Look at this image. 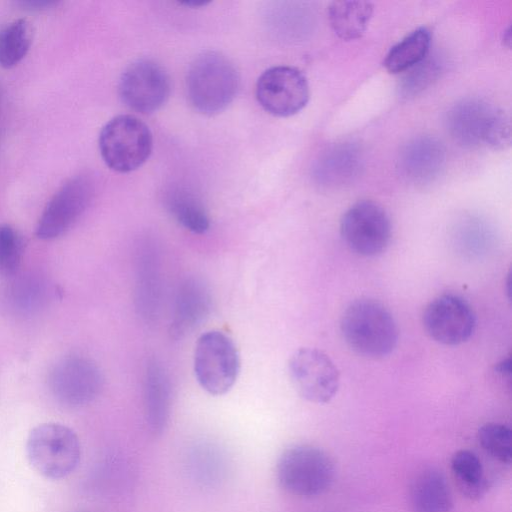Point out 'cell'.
<instances>
[{
	"label": "cell",
	"instance_id": "5bb4252c",
	"mask_svg": "<svg viewBox=\"0 0 512 512\" xmlns=\"http://www.w3.org/2000/svg\"><path fill=\"white\" fill-rule=\"evenodd\" d=\"M423 325L435 341L444 345H458L471 337L476 320L472 308L463 298L443 294L426 306Z\"/></svg>",
	"mask_w": 512,
	"mask_h": 512
},
{
	"label": "cell",
	"instance_id": "4316f807",
	"mask_svg": "<svg viewBox=\"0 0 512 512\" xmlns=\"http://www.w3.org/2000/svg\"><path fill=\"white\" fill-rule=\"evenodd\" d=\"M24 242L10 225H0V274H13L21 263Z\"/></svg>",
	"mask_w": 512,
	"mask_h": 512
},
{
	"label": "cell",
	"instance_id": "d6986e66",
	"mask_svg": "<svg viewBox=\"0 0 512 512\" xmlns=\"http://www.w3.org/2000/svg\"><path fill=\"white\" fill-rule=\"evenodd\" d=\"M143 402L149 430L161 434L169 421L172 389L169 375L157 359H150L144 372Z\"/></svg>",
	"mask_w": 512,
	"mask_h": 512
},
{
	"label": "cell",
	"instance_id": "3957f363",
	"mask_svg": "<svg viewBox=\"0 0 512 512\" xmlns=\"http://www.w3.org/2000/svg\"><path fill=\"white\" fill-rule=\"evenodd\" d=\"M447 129L459 145L466 148L505 149L510 144L511 129L507 114L480 99H465L447 114Z\"/></svg>",
	"mask_w": 512,
	"mask_h": 512
},
{
	"label": "cell",
	"instance_id": "d4e9b609",
	"mask_svg": "<svg viewBox=\"0 0 512 512\" xmlns=\"http://www.w3.org/2000/svg\"><path fill=\"white\" fill-rule=\"evenodd\" d=\"M32 42V27L26 19L15 20L0 30V66L12 68L26 56Z\"/></svg>",
	"mask_w": 512,
	"mask_h": 512
},
{
	"label": "cell",
	"instance_id": "ffe728a7",
	"mask_svg": "<svg viewBox=\"0 0 512 512\" xmlns=\"http://www.w3.org/2000/svg\"><path fill=\"white\" fill-rule=\"evenodd\" d=\"M413 512H451L453 498L444 474L433 467L417 472L409 485Z\"/></svg>",
	"mask_w": 512,
	"mask_h": 512
},
{
	"label": "cell",
	"instance_id": "44dd1931",
	"mask_svg": "<svg viewBox=\"0 0 512 512\" xmlns=\"http://www.w3.org/2000/svg\"><path fill=\"white\" fill-rule=\"evenodd\" d=\"M450 468L459 491L471 500L482 498L489 490L490 481L479 456L461 449L450 459Z\"/></svg>",
	"mask_w": 512,
	"mask_h": 512
},
{
	"label": "cell",
	"instance_id": "277c9868",
	"mask_svg": "<svg viewBox=\"0 0 512 512\" xmlns=\"http://www.w3.org/2000/svg\"><path fill=\"white\" fill-rule=\"evenodd\" d=\"M335 467L321 448L298 444L286 449L278 459L276 477L283 490L298 497H314L326 492L334 481Z\"/></svg>",
	"mask_w": 512,
	"mask_h": 512
},
{
	"label": "cell",
	"instance_id": "4fadbf2b",
	"mask_svg": "<svg viewBox=\"0 0 512 512\" xmlns=\"http://www.w3.org/2000/svg\"><path fill=\"white\" fill-rule=\"evenodd\" d=\"M92 196L93 185L88 177L69 179L45 206L36 227L37 237L51 240L64 234L85 212Z\"/></svg>",
	"mask_w": 512,
	"mask_h": 512
},
{
	"label": "cell",
	"instance_id": "7402d4cb",
	"mask_svg": "<svg viewBox=\"0 0 512 512\" xmlns=\"http://www.w3.org/2000/svg\"><path fill=\"white\" fill-rule=\"evenodd\" d=\"M372 13L373 5L368 1H334L328 8L330 25L343 40L359 38L365 32Z\"/></svg>",
	"mask_w": 512,
	"mask_h": 512
},
{
	"label": "cell",
	"instance_id": "9c48e42d",
	"mask_svg": "<svg viewBox=\"0 0 512 512\" xmlns=\"http://www.w3.org/2000/svg\"><path fill=\"white\" fill-rule=\"evenodd\" d=\"M171 90L165 69L151 59H138L123 71L119 80V96L133 111L149 114L160 109Z\"/></svg>",
	"mask_w": 512,
	"mask_h": 512
},
{
	"label": "cell",
	"instance_id": "e0dca14e",
	"mask_svg": "<svg viewBox=\"0 0 512 512\" xmlns=\"http://www.w3.org/2000/svg\"><path fill=\"white\" fill-rule=\"evenodd\" d=\"M445 159V148L441 141L432 136H418L403 146L398 168L409 182L425 185L440 175Z\"/></svg>",
	"mask_w": 512,
	"mask_h": 512
},
{
	"label": "cell",
	"instance_id": "8992f818",
	"mask_svg": "<svg viewBox=\"0 0 512 512\" xmlns=\"http://www.w3.org/2000/svg\"><path fill=\"white\" fill-rule=\"evenodd\" d=\"M26 455L38 473L56 480L76 469L81 458V445L71 428L60 423H43L30 431Z\"/></svg>",
	"mask_w": 512,
	"mask_h": 512
},
{
	"label": "cell",
	"instance_id": "9a60e30c",
	"mask_svg": "<svg viewBox=\"0 0 512 512\" xmlns=\"http://www.w3.org/2000/svg\"><path fill=\"white\" fill-rule=\"evenodd\" d=\"M134 304L145 323L157 320L162 298L161 257L151 241L140 243L135 255Z\"/></svg>",
	"mask_w": 512,
	"mask_h": 512
},
{
	"label": "cell",
	"instance_id": "ac0fdd59",
	"mask_svg": "<svg viewBox=\"0 0 512 512\" xmlns=\"http://www.w3.org/2000/svg\"><path fill=\"white\" fill-rule=\"evenodd\" d=\"M362 167L360 147L353 142H340L330 145L319 154L312 175L320 186L337 188L353 182Z\"/></svg>",
	"mask_w": 512,
	"mask_h": 512
},
{
	"label": "cell",
	"instance_id": "7c38bea8",
	"mask_svg": "<svg viewBox=\"0 0 512 512\" xmlns=\"http://www.w3.org/2000/svg\"><path fill=\"white\" fill-rule=\"evenodd\" d=\"M256 98L268 113L278 117L292 116L301 111L309 100L308 82L296 68L271 67L258 78Z\"/></svg>",
	"mask_w": 512,
	"mask_h": 512
},
{
	"label": "cell",
	"instance_id": "cb8c5ba5",
	"mask_svg": "<svg viewBox=\"0 0 512 512\" xmlns=\"http://www.w3.org/2000/svg\"><path fill=\"white\" fill-rule=\"evenodd\" d=\"M431 43L430 32L418 28L394 45L384 60V66L390 73H400L421 63L428 55Z\"/></svg>",
	"mask_w": 512,
	"mask_h": 512
},
{
	"label": "cell",
	"instance_id": "2e32d148",
	"mask_svg": "<svg viewBox=\"0 0 512 512\" xmlns=\"http://www.w3.org/2000/svg\"><path fill=\"white\" fill-rule=\"evenodd\" d=\"M212 296L203 279L189 276L179 284L173 305L169 333L175 340L193 332L209 315Z\"/></svg>",
	"mask_w": 512,
	"mask_h": 512
},
{
	"label": "cell",
	"instance_id": "f546056e",
	"mask_svg": "<svg viewBox=\"0 0 512 512\" xmlns=\"http://www.w3.org/2000/svg\"><path fill=\"white\" fill-rule=\"evenodd\" d=\"M496 371L501 374H510V359H506L501 363H498L495 367Z\"/></svg>",
	"mask_w": 512,
	"mask_h": 512
},
{
	"label": "cell",
	"instance_id": "f1b7e54d",
	"mask_svg": "<svg viewBox=\"0 0 512 512\" xmlns=\"http://www.w3.org/2000/svg\"><path fill=\"white\" fill-rule=\"evenodd\" d=\"M20 4H22L23 6H26V7H30V8H45V7H49V6H52L53 4H55V2H52V1H39V0H36V1H24V2H21Z\"/></svg>",
	"mask_w": 512,
	"mask_h": 512
},
{
	"label": "cell",
	"instance_id": "30bf717a",
	"mask_svg": "<svg viewBox=\"0 0 512 512\" xmlns=\"http://www.w3.org/2000/svg\"><path fill=\"white\" fill-rule=\"evenodd\" d=\"M290 380L297 393L305 400L324 404L337 393L339 372L332 360L315 348H300L288 362Z\"/></svg>",
	"mask_w": 512,
	"mask_h": 512
},
{
	"label": "cell",
	"instance_id": "6da1fadb",
	"mask_svg": "<svg viewBox=\"0 0 512 512\" xmlns=\"http://www.w3.org/2000/svg\"><path fill=\"white\" fill-rule=\"evenodd\" d=\"M239 76L223 54L206 51L190 64L186 77L187 96L192 107L204 115L223 111L235 98Z\"/></svg>",
	"mask_w": 512,
	"mask_h": 512
},
{
	"label": "cell",
	"instance_id": "5b68a950",
	"mask_svg": "<svg viewBox=\"0 0 512 512\" xmlns=\"http://www.w3.org/2000/svg\"><path fill=\"white\" fill-rule=\"evenodd\" d=\"M241 367L234 340L221 330L202 333L195 344L193 369L200 387L213 396L224 395L236 383Z\"/></svg>",
	"mask_w": 512,
	"mask_h": 512
},
{
	"label": "cell",
	"instance_id": "83f0119b",
	"mask_svg": "<svg viewBox=\"0 0 512 512\" xmlns=\"http://www.w3.org/2000/svg\"><path fill=\"white\" fill-rule=\"evenodd\" d=\"M413 68L414 70L405 77L400 87V92L404 97H411L425 89L439 70L437 64L431 60H423L418 67L414 66Z\"/></svg>",
	"mask_w": 512,
	"mask_h": 512
},
{
	"label": "cell",
	"instance_id": "52a82bcc",
	"mask_svg": "<svg viewBox=\"0 0 512 512\" xmlns=\"http://www.w3.org/2000/svg\"><path fill=\"white\" fill-rule=\"evenodd\" d=\"M153 147L149 127L132 115H119L108 121L99 135V150L105 164L119 173L141 167Z\"/></svg>",
	"mask_w": 512,
	"mask_h": 512
},
{
	"label": "cell",
	"instance_id": "8fae6325",
	"mask_svg": "<svg viewBox=\"0 0 512 512\" xmlns=\"http://www.w3.org/2000/svg\"><path fill=\"white\" fill-rule=\"evenodd\" d=\"M53 396L63 405L81 407L101 392L103 376L99 367L83 356H68L58 361L49 375Z\"/></svg>",
	"mask_w": 512,
	"mask_h": 512
},
{
	"label": "cell",
	"instance_id": "ba28073f",
	"mask_svg": "<svg viewBox=\"0 0 512 512\" xmlns=\"http://www.w3.org/2000/svg\"><path fill=\"white\" fill-rule=\"evenodd\" d=\"M341 236L355 253L372 257L382 253L391 237V223L377 203L363 200L352 205L340 223Z\"/></svg>",
	"mask_w": 512,
	"mask_h": 512
},
{
	"label": "cell",
	"instance_id": "484cf974",
	"mask_svg": "<svg viewBox=\"0 0 512 512\" xmlns=\"http://www.w3.org/2000/svg\"><path fill=\"white\" fill-rule=\"evenodd\" d=\"M477 441L482 450L495 461L509 465L512 460V431L502 423L489 422L477 431Z\"/></svg>",
	"mask_w": 512,
	"mask_h": 512
},
{
	"label": "cell",
	"instance_id": "603a6c76",
	"mask_svg": "<svg viewBox=\"0 0 512 512\" xmlns=\"http://www.w3.org/2000/svg\"><path fill=\"white\" fill-rule=\"evenodd\" d=\"M165 205L171 216L186 230L203 234L210 227V218L202 201L185 188L168 191Z\"/></svg>",
	"mask_w": 512,
	"mask_h": 512
},
{
	"label": "cell",
	"instance_id": "7a4b0ae2",
	"mask_svg": "<svg viewBox=\"0 0 512 512\" xmlns=\"http://www.w3.org/2000/svg\"><path fill=\"white\" fill-rule=\"evenodd\" d=\"M346 343L358 354L380 358L390 354L397 344L398 330L391 313L379 302L358 299L341 318Z\"/></svg>",
	"mask_w": 512,
	"mask_h": 512
}]
</instances>
